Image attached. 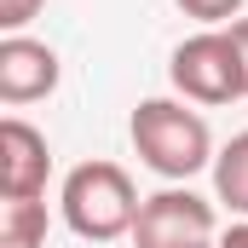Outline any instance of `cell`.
Masks as SVG:
<instances>
[{
	"mask_svg": "<svg viewBox=\"0 0 248 248\" xmlns=\"http://www.w3.org/2000/svg\"><path fill=\"white\" fill-rule=\"evenodd\" d=\"M52 87H58V52L46 41H29V35L0 41V98L6 104H35Z\"/></svg>",
	"mask_w": 248,
	"mask_h": 248,
	"instance_id": "obj_6",
	"label": "cell"
},
{
	"mask_svg": "<svg viewBox=\"0 0 248 248\" xmlns=\"http://www.w3.org/2000/svg\"><path fill=\"white\" fill-rule=\"evenodd\" d=\"M219 248H248V219H243V225H231V231L219 237Z\"/></svg>",
	"mask_w": 248,
	"mask_h": 248,
	"instance_id": "obj_12",
	"label": "cell"
},
{
	"mask_svg": "<svg viewBox=\"0 0 248 248\" xmlns=\"http://www.w3.org/2000/svg\"><path fill=\"white\" fill-rule=\"evenodd\" d=\"M243 6H248V0H179V12L196 17V23H237Z\"/></svg>",
	"mask_w": 248,
	"mask_h": 248,
	"instance_id": "obj_9",
	"label": "cell"
},
{
	"mask_svg": "<svg viewBox=\"0 0 248 248\" xmlns=\"http://www.w3.org/2000/svg\"><path fill=\"white\" fill-rule=\"evenodd\" d=\"M41 6H46V0H0V29H6V35H17Z\"/></svg>",
	"mask_w": 248,
	"mask_h": 248,
	"instance_id": "obj_10",
	"label": "cell"
},
{
	"mask_svg": "<svg viewBox=\"0 0 248 248\" xmlns=\"http://www.w3.org/2000/svg\"><path fill=\"white\" fill-rule=\"evenodd\" d=\"M133 150H139V162L150 173L190 179V173H202L214 162V133L179 98H144L133 110Z\"/></svg>",
	"mask_w": 248,
	"mask_h": 248,
	"instance_id": "obj_1",
	"label": "cell"
},
{
	"mask_svg": "<svg viewBox=\"0 0 248 248\" xmlns=\"http://www.w3.org/2000/svg\"><path fill=\"white\" fill-rule=\"evenodd\" d=\"M225 35H231V46H237V58H243V75H248V17H237Z\"/></svg>",
	"mask_w": 248,
	"mask_h": 248,
	"instance_id": "obj_11",
	"label": "cell"
},
{
	"mask_svg": "<svg viewBox=\"0 0 248 248\" xmlns=\"http://www.w3.org/2000/svg\"><path fill=\"white\" fill-rule=\"evenodd\" d=\"M139 190L127 179V168L116 162H81L69 168L63 179V225L81 237V243H116L133 237V219H139Z\"/></svg>",
	"mask_w": 248,
	"mask_h": 248,
	"instance_id": "obj_2",
	"label": "cell"
},
{
	"mask_svg": "<svg viewBox=\"0 0 248 248\" xmlns=\"http://www.w3.org/2000/svg\"><path fill=\"white\" fill-rule=\"evenodd\" d=\"M46 173H52L46 133H35L23 116H6L0 122V196H41Z\"/></svg>",
	"mask_w": 248,
	"mask_h": 248,
	"instance_id": "obj_5",
	"label": "cell"
},
{
	"mask_svg": "<svg viewBox=\"0 0 248 248\" xmlns=\"http://www.w3.org/2000/svg\"><path fill=\"white\" fill-rule=\"evenodd\" d=\"M133 248H219L214 202H202L196 190L179 185L144 196V208L133 219Z\"/></svg>",
	"mask_w": 248,
	"mask_h": 248,
	"instance_id": "obj_4",
	"label": "cell"
},
{
	"mask_svg": "<svg viewBox=\"0 0 248 248\" xmlns=\"http://www.w3.org/2000/svg\"><path fill=\"white\" fill-rule=\"evenodd\" d=\"M46 243V202L41 196H0V248Z\"/></svg>",
	"mask_w": 248,
	"mask_h": 248,
	"instance_id": "obj_7",
	"label": "cell"
},
{
	"mask_svg": "<svg viewBox=\"0 0 248 248\" xmlns=\"http://www.w3.org/2000/svg\"><path fill=\"white\" fill-rule=\"evenodd\" d=\"M214 196L248 219V133H237L219 156H214Z\"/></svg>",
	"mask_w": 248,
	"mask_h": 248,
	"instance_id": "obj_8",
	"label": "cell"
},
{
	"mask_svg": "<svg viewBox=\"0 0 248 248\" xmlns=\"http://www.w3.org/2000/svg\"><path fill=\"white\" fill-rule=\"evenodd\" d=\"M173 87L196 98V104H231V98H248V75H243V58L231 46L225 29H202L173 46V63H168Z\"/></svg>",
	"mask_w": 248,
	"mask_h": 248,
	"instance_id": "obj_3",
	"label": "cell"
}]
</instances>
